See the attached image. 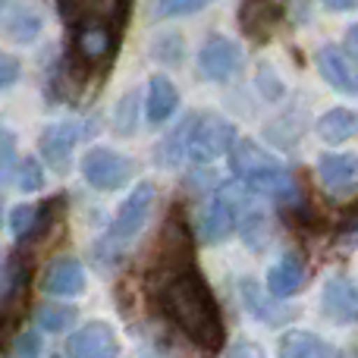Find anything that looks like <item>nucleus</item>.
Here are the masks:
<instances>
[{
  "label": "nucleus",
  "instance_id": "obj_33",
  "mask_svg": "<svg viewBox=\"0 0 358 358\" xmlns=\"http://www.w3.org/2000/svg\"><path fill=\"white\" fill-rule=\"evenodd\" d=\"M223 358H264V355H261V349L255 346V343H239V346L227 349Z\"/></svg>",
  "mask_w": 358,
  "mask_h": 358
},
{
  "label": "nucleus",
  "instance_id": "obj_30",
  "mask_svg": "<svg viewBox=\"0 0 358 358\" xmlns=\"http://www.w3.org/2000/svg\"><path fill=\"white\" fill-rule=\"evenodd\" d=\"M258 88H261V94H264L267 101H280L283 98V92H286L283 79L277 76V69H273L271 63H261L258 66Z\"/></svg>",
  "mask_w": 358,
  "mask_h": 358
},
{
  "label": "nucleus",
  "instance_id": "obj_31",
  "mask_svg": "<svg viewBox=\"0 0 358 358\" xmlns=\"http://www.w3.org/2000/svg\"><path fill=\"white\" fill-rule=\"evenodd\" d=\"M10 358H41V336H38L35 330H25V334H19L16 343H13Z\"/></svg>",
  "mask_w": 358,
  "mask_h": 358
},
{
  "label": "nucleus",
  "instance_id": "obj_6",
  "mask_svg": "<svg viewBox=\"0 0 358 358\" xmlns=\"http://www.w3.org/2000/svg\"><path fill=\"white\" fill-rule=\"evenodd\" d=\"M82 167V176L92 189H101V192H113V189H123L129 182L132 170V157H126L123 151H113V148H104V145H94L82 155L79 161Z\"/></svg>",
  "mask_w": 358,
  "mask_h": 358
},
{
  "label": "nucleus",
  "instance_id": "obj_14",
  "mask_svg": "<svg viewBox=\"0 0 358 358\" xmlns=\"http://www.w3.org/2000/svg\"><path fill=\"white\" fill-rule=\"evenodd\" d=\"M41 289L54 299H73L85 292V267L73 255H60L48 264L41 277Z\"/></svg>",
  "mask_w": 358,
  "mask_h": 358
},
{
  "label": "nucleus",
  "instance_id": "obj_9",
  "mask_svg": "<svg viewBox=\"0 0 358 358\" xmlns=\"http://www.w3.org/2000/svg\"><path fill=\"white\" fill-rule=\"evenodd\" d=\"M192 267V229L182 220V214L173 210L170 220L164 223L161 233V261H157V273L164 277H176V273Z\"/></svg>",
  "mask_w": 358,
  "mask_h": 358
},
{
  "label": "nucleus",
  "instance_id": "obj_8",
  "mask_svg": "<svg viewBox=\"0 0 358 358\" xmlns=\"http://www.w3.org/2000/svg\"><path fill=\"white\" fill-rule=\"evenodd\" d=\"M315 170L330 198L358 195V155H349V151H324V155H317Z\"/></svg>",
  "mask_w": 358,
  "mask_h": 358
},
{
  "label": "nucleus",
  "instance_id": "obj_20",
  "mask_svg": "<svg viewBox=\"0 0 358 358\" xmlns=\"http://www.w3.org/2000/svg\"><path fill=\"white\" fill-rule=\"evenodd\" d=\"M277 358H340V352L311 330H286L277 346Z\"/></svg>",
  "mask_w": 358,
  "mask_h": 358
},
{
  "label": "nucleus",
  "instance_id": "obj_26",
  "mask_svg": "<svg viewBox=\"0 0 358 358\" xmlns=\"http://www.w3.org/2000/svg\"><path fill=\"white\" fill-rule=\"evenodd\" d=\"M214 0H155V19H179V16H192V13H201Z\"/></svg>",
  "mask_w": 358,
  "mask_h": 358
},
{
  "label": "nucleus",
  "instance_id": "obj_21",
  "mask_svg": "<svg viewBox=\"0 0 358 358\" xmlns=\"http://www.w3.org/2000/svg\"><path fill=\"white\" fill-rule=\"evenodd\" d=\"M317 138L327 145H343L358 138V110H349V107H334L327 110L315 126Z\"/></svg>",
  "mask_w": 358,
  "mask_h": 358
},
{
  "label": "nucleus",
  "instance_id": "obj_10",
  "mask_svg": "<svg viewBox=\"0 0 358 358\" xmlns=\"http://www.w3.org/2000/svg\"><path fill=\"white\" fill-rule=\"evenodd\" d=\"M88 132V126H82L79 120H60V123H50L48 129L38 138V148L41 157L48 161V167H54L57 173H66L69 164H73V151L82 142V136Z\"/></svg>",
  "mask_w": 358,
  "mask_h": 358
},
{
  "label": "nucleus",
  "instance_id": "obj_2",
  "mask_svg": "<svg viewBox=\"0 0 358 358\" xmlns=\"http://www.w3.org/2000/svg\"><path fill=\"white\" fill-rule=\"evenodd\" d=\"M233 142L236 126L227 117H220L214 110H195L157 145L155 157L161 167H179V164L204 167V164L217 161L220 155H227Z\"/></svg>",
  "mask_w": 358,
  "mask_h": 358
},
{
  "label": "nucleus",
  "instance_id": "obj_4",
  "mask_svg": "<svg viewBox=\"0 0 358 358\" xmlns=\"http://www.w3.org/2000/svg\"><path fill=\"white\" fill-rule=\"evenodd\" d=\"M252 195L242 179H233V182H223L220 189H214V195L201 204L195 217V236L208 245L214 242H223L236 233V223H239V210L245 204V198Z\"/></svg>",
  "mask_w": 358,
  "mask_h": 358
},
{
  "label": "nucleus",
  "instance_id": "obj_28",
  "mask_svg": "<svg viewBox=\"0 0 358 358\" xmlns=\"http://www.w3.org/2000/svg\"><path fill=\"white\" fill-rule=\"evenodd\" d=\"M13 176H16L19 192H41L44 189V167L35 161V157H25Z\"/></svg>",
  "mask_w": 358,
  "mask_h": 358
},
{
  "label": "nucleus",
  "instance_id": "obj_15",
  "mask_svg": "<svg viewBox=\"0 0 358 358\" xmlns=\"http://www.w3.org/2000/svg\"><path fill=\"white\" fill-rule=\"evenodd\" d=\"M305 258L302 252H296V248H289V252H283L277 261H273V267L267 271V292H271L273 299H289L296 296L299 289L305 286Z\"/></svg>",
  "mask_w": 358,
  "mask_h": 358
},
{
  "label": "nucleus",
  "instance_id": "obj_11",
  "mask_svg": "<svg viewBox=\"0 0 358 358\" xmlns=\"http://www.w3.org/2000/svg\"><path fill=\"white\" fill-rule=\"evenodd\" d=\"M317 69L324 82L340 94H358V54L343 44H324L317 50Z\"/></svg>",
  "mask_w": 358,
  "mask_h": 358
},
{
  "label": "nucleus",
  "instance_id": "obj_35",
  "mask_svg": "<svg viewBox=\"0 0 358 358\" xmlns=\"http://www.w3.org/2000/svg\"><path fill=\"white\" fill-rule=\"evenodd\" d=\"M346 44H349V50H355V54H358V22L349 25V31H346Z\"/></svg>",
  "mask_w": 358,
  "mask_h": 358
},
{
  "label": "nucleus",
  "instance_id": "obj_7",
  "mask_svg": "<svg viewBox=\"0 0 358 358\" xmlns=\"http://www.w3.org/2000/svg\"><path fill=\"white\" fill-rule=\"evenodd\" d=\"M242 63H245V54H242L239 41H233L227 35H210L198 50V73L214 85L233 82L239 76Z\"/></svg>",
  "mask_w": 358,
  "mask_h": 358
},
{
  "label": "nucleus",
  "instance_id": "obj_37",
  "mask_svg": "<svg viewBox=\"0 0 358 358\" xmlns=\"http://www.w3.org/2000/svg\"><path fill=\"white\" fill-rule=\"evenodd\" d=\"M3 6H6V0H0V13H3Z\"/></svg>",
  "mask_w": 358,
  "mask_h": 358
},
{
  "label": "nucleus",
  "instance_id": "obj_25",
  "mask_svg": "<svg viewBox=\"0 0 358 358\" xmlns=\"http://www.w3.org/2000/svg\"><path fill=\"white\" fill-rule=\"evenodd\" d=\"M182 54H185V44L176 31H164V35H157L155 41H151V57H155L157 63L176 66V63H182Z\"/></svg>",
  "mask_w": 358,
  "mask_h": 358
},
{
  "label": "nucleus",
  "instance_id": "obj_13",
  "mask_svg": "<svg viewBox=\"0 0 358 358\" xmlns=\"http://www.w3.org/2000/svg\"><path fill=\"white\" fill-rule=\"evenodd\" d=\"M69 358H120L117 330L107 321H92L69 340Z\"/></svg>",
  "mask_w": 358,
  "mask_h": 358
},
{
  "label": "nucleus",
  "instance_id": "obj_27",
  "mask_svg": "<svg viewBox=\"0 0 358 358\" xmlns=\"http://www.w3.org/2000/svg\"><path fill=\"white\" fill-rule=\"evenodd\" d=\"M35 217H38V204H16V208L6 214V227H10L13 239L22 242L25 236L31 233V227H35Z\"/></svg>",
  "mask_w": 358,
  "mask_h": 358
},
{
  "label": "nucleus",
  "instance_id": "obj_29",
  "mask_svg": "<svg viewBox=\"0 0 358 358\" xmlns=\"http://www.w3.org/2000/svg\"><path fill=\"white\" fill-rule=\"evenodd\" d=\"M16 173V132L0 129V185H6Z\"/></svg>",
  "mask_w": 358,
  "mask_h": 358
},
{
  "label": "nucleus",
  "instance_id": "obj_22",
  "mask_svg": "<svg viewBox=\"0 0 358 358\" xmlns=\"http://www.w3.org/2000/svg\"><path fill=\"white\" fill-rule=\"evenodd\" d=\"M110 31H107V25L101 22H88L79 29V38H76V50H79V57L85 63H98L104 60L107 54H110Z\"/></svg>",
  "mask_w": 358,
  "mask_h": 358
},
{
  "label": "nucleus",
  "instance_id": "obj_12",
  "mask_svg": "<svg viewBox=\"0 0 358 358\" xmlns=\"http://www.w3.org/2000/svg\"><path fill=\"white\" fill-rule=\"evenodd\" d=\"M321 311L330 324L358 321V280L349 273H336L321 286Z\"/></svg>",
  "mask_w": 358,
  "mask_h": 358
},
{
  "label": "nucleus",
  "instance_id": "obj_16",
  "mask_svg": "<svg viewBox=\"0 0 358 358\" xmlns=\"http://www.w3.org/2000/svg\"><path fill=\"white\" fill-rule=\"evenodd\" d=\"M239 296H242V305H245L248 315L258 317L267 327H280V324H286V317H289V311H286L283 305H277V299H273L271 292H264V286L252 277L239 280Z\"/></svg>",
  "mask_w": 358,
  "mask_h": 358
},
{
  "label": "nucleus",
  "instance_id": "obj_3",
  "mask_svg": "<svg viewBox=\"0 0 358 358\" xmlns=\"http://www.w3.org/2000/svg\"><path fill=\"white\" fill-rule=\"evenodd\" d=\"M227 155H229V164H233L236 179H242L255 195L271 198V201H277L280 208H286L289 214H302L305 210L296 176L267 148H261L252 138H236Z\"/></svg>",
  "mask_w": 358,
  "mask_h": 358
},
{
  "label": "nucleus",
  "instance_id": "obj_34",
  "mask_svg": "<svg viewBox=\"0 0 358 358\" xmlns=\"http://www.w3.org/2000/svg\"><path fill=\"white\" fill-rule=\"evenodd\" d=\"M324 6L334 13H355L358 10V0H324Z\"/></svg>",
  "mask_w": 358,
  "mask_h": 358
},
{
  "label": "nucleus",
  "instance_id": "obj_17",
  "mask_svg": "<svg viewBox=\"0 0 358 358\" xmlns=\"http://www.w3.org/2000/svg\"><path fill=\"white\" fill-rule=\"evenodd\" d=\"M280 16H283V6L280 0H245L239 6V25L248 38L255 41H264V38L273 35Z\"/></svg>",
  "mask_w": 358,
  "mask_h": 358
},
{
  "label": "nucleus",
  "instance_id": "obj_5",
  "mask_svg": "<svg viewBox=\"0 0 358 358\" xmlns=\"http://www.w3.org/2000/svg\"><path fill=\"white\" fill-rule=\"evenodd\" d=\"M155 201H157V185L138 182L136 189L123 198V204L117 208V214H113V220H110V229H107V236L101 242L110 248L129 245V242L145 229L151 210H155Z\"/></svg>",
  "mask_w": 358,
  "mask_h": 358
},
{
  "label": "nucleus",
  "instance_id": "obj_32",
  "mask_svg": "<svg viewBox=\"0 0 358 358\" xmlns=\"http://www.w3.org/2000/svg\"><path fill=\"white\" fill-rule=\"evenodd\" d=\"M19 76H22V63H19L13 54L0 50V92H6V88L16 85Z\"/></svg>",
  "mask_w": 358,
  "mask_h": 358
},
{
  "label": "nucleus",
  "instance_id": "obj_36",
  "mask_svg": "<svg viewBox=\"0 0 358 358\" xmlns=\"http://www.w3.org/2000/svg\"><path fill=\"white\" fill-rule=\"evenodd\" d=\"M346 242H349V245H355V248H358V223H352V229L346 233Z\"/></svg>",
  "mask_w": 358,
  "mask_h": 358
},
{
  "label": "nucleus",
  "instance_id": "obj_19",
  "mask_svg": "<svg viewBox=\"0 0 358 358\" xmlns=\"http://www.w3.org/2000/svg\"><path fill=\"white\" fill-rule=\"evenodd\" d=\"M44 29V16L35 10V6L29 3H16L6 10L3 22H0V31H3V38H10L13 44H31L38 41V35H41Z\"/></svg>",
  "mask_w": 358,
  "mask_h": 358
},
{
  "label": "nucleus",
  "instance_id": "obj_23",
  "mask_svg": "<svg viewBox=\"0 0 358 358\" xmlns=\"http://www.w3.org/2000/svg\"><path fill=\"white\" fill-rule=\"evenodd\" d=\"M138 120H142V92L129 88L113 104V129H117V136H132L138 129Z\"/></svg>",
  "mask_w": 358,
  "mask_h": 358
},
{
  "label": "nucleus",
  "instance_id": "obj_18",
  "mask_svg": "<svg viewBox=\"0 0 358 358\" xmlns=\"http://www.w3.org/2000/svg\"><path fill=\"white\" fill-rule=\"evenodd\" d=\"M179 110V88L167 76H151L148 94H145V120L151 126H164Z\"/></svg>",
  "mask_w": 358,
  "mask_h": 358
},
{
  "label": "nucleus",
  "instance_id": "obj_24",
  "mask_svg": "<svg viewBox=\"0 0 358 358\" xmlns=\"http://www.w3.org/2000/svg\"><path fill=\"white\" fill-rule=\"evenodd\" d=\"M76 317L79 315H76L73 305H57V302H44V305H38V311H35L38 327L48 330V334H63V330H69Z\"/></svg>",
  "mask_w": 358,
  "mask_h": 358
},
{
  "label": "nucleus",
  "instance_id": "obj_1",
  "mask_svg": "<svg viewBox=\"0 0 358 358\" xmlns=\"http://www.w3.org/2000/svg\"><path fill=\"white\" fill-rule=\"evenodd\" d=\"M161 308H164V317L173 324L192 346L204 349V352H214V349L223 346L227 330H223L220 305H217L210 286L204 283V277L195 267L164 280Z\"/></svg>",
  "mask_w": 358,
  "mask_h": 358
},
{
  "label": "nucleus",
  "instance_id": "obj_38",
  "mask_svg": "<svg viewBox=\"0 0 358 358\" xmlns=\"http://www.w3.org/2000/svg\"><path fill=\"white\" fill-rule=\"evenodd\" d=\"M0 217H3V208H0Z\"/></svg>",
  "mask_w": 358,
  "mask_h": 358
}]
</instances>
